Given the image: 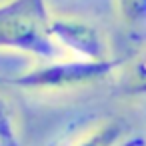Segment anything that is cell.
Segmentation results:
<instances>
[{"instance_id":"cell-1","label":"cell","mask_w":146,"mask_h":146,"mask_svg":"<svg viewBox=\"0 0 146 146\" xmlns=\"http://www.w3.org/2000/svg\"><path fill=\"white\" fill-rule=\"evenodd\" d=\"M52 16L46 0H6L0 2V50H16L56 60L62 48L54 42Z\"/></svg>"},{"instance_id":"cell-2","label":"cell","mask_w":146,"mask_h":146,"mask_svg":"<svg viewBox=\"0 0 146 146\" xmlns=\"http://www.w3.org/2000/svg\"><path fill=\"white\" fill-rule=\"evenodd\" d=\"M122 66L118 58H106L100 62L88 60H52L42 66H36L20 76H14L10 82L26 90H68L76 86H88L110 78Z\"/></svg>"},{"instance_id":"cell-3","label":"cell","mask_w":146,"mask_h":146,"mask_svg":"<svg viewBox=\"0 0 146 146\" xmlns=\"http://www.w3.org/2000/svg\"><path fill=\"white\" fill-rule=\"evenodd\" d=\"M50 32H52L54 42L60 48L74 52L78 60L100 62L108 58L106 40L100 28H96L94 24L86 20L72 18V16H56V18L52 16Z\"/></svg>"},{"instance_id":"cell-4","label":"cell","mask_w":146,"mask_h":146,"mask_svg":"<svg viewBox=\"0 0 146 146\" xmlns=\"http://www.w3.org/2000/svg\"><path fill=\"white\" fill-rule=\"evenodd\" d=\"M124 136V124L118 120H108L86 132L72 146H118Z\"/></svg>"},{"instance_id":"cell-5","label":"cell","mask_w":146,"mask_h":146,"mask_svg":"<svg viewBox=\"0 0 146 146\" xmlns=\"http://www.w3.org/2000/svg\"><path fill=\"white\" fill-rule=\"evenodd\" d=\"M122 82L128 94L146 96V50L140 52L134 60H130Z\"/></svg>"},{"instance_id":"cell-6","label":"cell","mask_w":146,"mask_h":146,"mask_svg":"<svg viewBox=\"0 0 146 146\" xmlns=\"http://www.w3.org/2000/svg\"><path fill=\"white\" fill-rule=\"evenodd\" d=\"M116 4L128 26L146 28V0H116Z\"/></svg>"},{"instance_id":"cell-7","label":"cell","mask_w":146,"mask_h":146,"mask_svg":"<svg viewBox=\"0 0 146 146\" xmlns=\"http://www.w3.org/2000/svg\"><path fill=\"white\" fill-rule=\"evenodd\" d=\"M0 146H22L10 106L0 98Z\"/></svg>"},{"instance_id":"cell-8","label":"cell","mask_w":146,"mask_h":146,"mask_svg":"<svg viewBox=\"0 0 146 146\" xmlns=\"http://www.w3.org/2000/svg\"><path fill=\"white\" fill-rule=\"evenodd\" d=\"M46 146H56V144H54V142H52V144H46Z\"/></svg>"}]
</instances>
